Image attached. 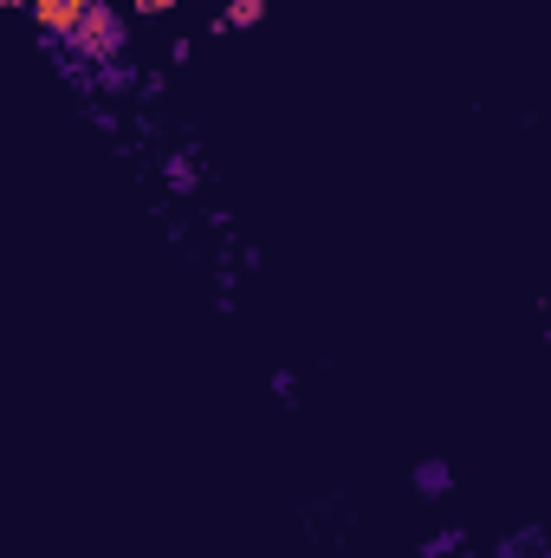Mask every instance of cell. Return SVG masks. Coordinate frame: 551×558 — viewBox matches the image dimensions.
<instances>
[{"instance_id":"6da1fadb","label":"cell","mask_w":551,"mask_h":558,"mask_svg":"<svg viewBox=\"0 0 551 558\" xmlns=\"http://www.w3.org/2000/svg\"><path fill=\"white\" fill-rule=\"evenodd\" d=\"M72 46H78L85 59L111 65V59H118V46H124V20H118L111 7H98V0H91V7H85V20L72 26Z\"/></svg>"},{"instance_id":"7a4b0ae2","label":"cell","mask_w":551,"mask_h":558,"mask_svg":"<svg viewBox=\"0 0 551 558\" xmlns=\"http://www.w3.org/2000/svg\"><path fill=\"white\" fill-rule=\"evenodd\" d=\"M85 7L91 0H33V20H39L46 39H72V26L85 20Z\"/></svg>"},{"instance_id":"3957f363","label":"cell","mask_w":551,"mask_h":558,"mask_svg":"<svg viewBox=\"0 0 551 558\" xmlns=\"http://www.w3.org/2000/svg\"><path fill=\"white\" fill-rule=\"evenodd\" d=\"M260 20V0H228V26H254Z\"/></svg>"},{"instance_id":"277c9868","label":"cell","mask_w":551,"mask_h":558,"mask_svg":"<svg viewBox=\"0 0 551 558\" xmlns=\"http://www.w3.org/2000/svg\"><path fill=\"white\" fill-rule=\"evenodd\" d=\"M131 7H137V13H169L175 0H131Z\"/></svg>"},{"instance_id":"5b68a950","label":"cell","mask_w":551,"mask_h":558,"mask_svg":"<svg viewBox=\"0 0 551 558\" xmlns=\"http://www.w3.org/2000/svg\"><path fill=\"white\" fill-rule=\"evenodd\" d=\"M0 7H33V0H0Z\"/></svg>"}]
</instances>
